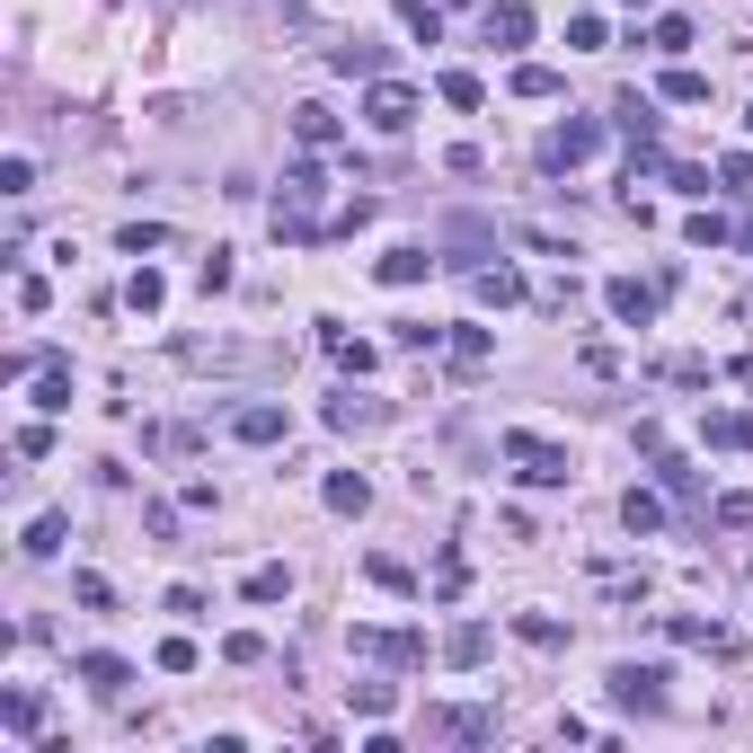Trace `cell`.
Segmentation results:
<instances>
[{"mask_svg":"<svg viewBox=\"0 0 753 753\" xmlns=\"http://www.w3.org/2000/svg\"><path fill=\"white\" fill-rule=\"evenodd\" d=\"M568 81L550 72V62H523V72H514V98H559Z\"/></svg>","mask_w":753,"mask_h":753,"instance_id":"cell-26","label":"cell"},{"mask_svg":"<svg viewBox=\"0 0 753 753\" xmlns=\"http://www.w3.org/2000/svg\"><path fill=\"white\" fill-rule=\"evenodd\" d=\"M293 133H302L311 151H328V143H337V116H328V107H293Z\"/></svg>","mask_w":753,"mask_h":753,"instance_id":"cell-20","label":"cell"},{"mask_svg":"<svg viewBox=\"0 0 753 753\" xmlns=\"http://www.w3.org/2000/svg\"><path fill=\"white\" fill-rule=\"evenodd\" d=\"M568 45H576V53H603V45H611V27L585 10V19H568Z\"/></svg>","mask_w":753,"mask_h":753,"instance_id":"cell-29","label":"cell"},{"mask_svg":"<svg viewBox=\"0 0 753 753\" xmlns=\"http://www.w3.org/2000/svg\"><path fill=\"white\" fill-rule=\"evenodd\" d=\"M709 444H744V452H753V408H727V417H709Z\"/></svg>","mask_w":753,"mask_h":753,"instance_id":"cell-28","label":"cell"},{"mask_svg":"<svg viewBox=\"0 0 753 753\" xmlns=\"http://www.w3.org/2000/svg\"><path fill=\"white\" fill-rule=\"evenodd\" d=\"M160 673H195V639H160Z\"/></svg>","mask_w":753,"mask_h":753,"instance_id":"cell-40","label":"cell"},{"mask_svg":"<svg viewBox=\"0 0 753 753\" xmlns=\"http://www.w3.org/2000/svg\"><path fill=\"white\" fill-rule=\"evenodd\" d=\"M399 19H408V36H417V45H435V36H444V19L426 10V0H408V10H399Z\"/></svg>","mask_w":753,"mask_h":753,"instance_id":"cell-33","label":"cell"},{"mask_svg":"<svg viewBox=\"0 0 753 753\" xmlns=\"http://www.w3.org/2000/svg\"><path fill=\"white\" fill-rule=\"evenodd\" d=\"M621 523H630V532H656V523H665V497L630 488V497H621Z\"/></svg>","mask_w":753,"mask_h":753,"instance_id":"cell-24","label":"cell"},{"mask_svg":"<svg viewBox=\"0 0 753 753\" xmlns=\"http://www.w3.org/2000/svg\"><path fill=\"white\" fill-rule=\"evenodd\" d=\"M665 98H673V107H709V72H692V62H673V72H665Z\"/></svg>","mask_w":753,"mask_h":753,"instance_id":"cell-14","label":"cell"},{"mask_svg":"<svg viewBox=\"0 0 753 753\" xmlns=\"http://www.w3.org/2000/svg\"><path fill=\"white\" fill-rule=\"evenodd\" d=\"M240 594H248V603H284V594H293V568H248Z\"/></svg>","mask_w":753,"mask_h":753,"instance_id":"cell-21","label":"cell"},{"mask_svg":"<svg viewBox=\"0 0 753 753\" xmlns=\"http://www.w3.org/2000/svg\"><path fill=\"white\" fill-rule=\"evenodd\" d=\"M435 594H444V603H461V594H470V559H461V550H444V559H435Z\"/></svg>","mask_w":753,"mask_h":753,"instance_id":"cell-25","label":"cell"},{"mask_svg":"<svg viewBox=\"0 0 753 753\" xmlns=\"http://www.w3.org/2000/svg\"><path fill=\"white\" fill-rule=\"evenodd\" d=\"M718 523H727V532H744V523H753V497H718Z\"/></svg>","mask_w":753,"mask_h":753,"instance_id":"cell-42","label":"cell"},{"mask_svg":"<svg viewBox=\"0 0 753 753\" xmlns=\"http://www.w3.org/2000/svg\"><path fill=\"white\" fill-rule=\"evenodd\" d=\"M744 124H753V116H744Z\"/></svg>","mask_w":753,"mask_h":753,"instance_id":"cell-44","label":"cell"},{"mask_svg":"<svg viewBox=\"0 0 753 753\" xmlns=\"http://www.w3.org/2000/svg\"><path fill=\"white\" fill-rule=\"evenodd\" d=\"M603 302H611V319H621V328H647V319H656V284H639V276H611Z\"/></svg>","mask_w":753,"mask_h":753,"instance_id":"cell-5","label":"cell"},{"mask_svg":"<svg viewBox=\"0 0 753 753\" xmlns=\"http://www.w3.org/2000/svg\"><path fill=\"white\" fill-rule=\"evenodd\" d=\"M630 10H647V0H630Z\"/></svg>","mask_w":753,"mask_h":753,"instance_id":"cell-43","label":"cell"},{"mask_svg":"<svg viewBox=\"0 0 753 753\" xmlns=\"http://www.w3.org/2000/svg\"><path fill=\"white\" fill-rule=\"evenodd\" d=\"M10 452H19V461H45V452H53V435H45V426H19V444H10Z\"/></svg>","mask_w":753,"mask_h":753,"instance_id":"cell-41","label":"cell"},{"mask_svg":"<svg viewBox=\"0 0 753 753\" xmlns=\"http://www.w3.org/2000/svg\"><path fill=\"white\" fill-rule=\"evenodd\" d=\"M426 736H452V744H478V736H497V709H435Z\"/></svg>","mask_w":753,"mask_h":753,"instance_id":"cell-8","label":"cell"},{"mask_svg":"<svg viewBox=\"0 0 753 753\" xmlns=\"http://www.w3.org/2000/svg\"><path fill=\"white\" fill-rule=\"evenodd\" d=\"M0 727H10V736H36V727H45V692H10V701H0Z\"/></svg>","mask_w":753,"mask_h":753,"instance_id":"cell-12","label":"cell"},{"mask_svg":"<svg viewBox=\"0 0 753 753\" xmlns=\"http://www.w3.org/2000/svg\"><path fill=\"white\" fill-rule=\"evenodd\" d=\"M364 124H373V133H408V124H417V89H408V81H373Z\"/></svg>","mask_w":753,"mask_h":753,"instance_id":"cell-2","label":"cell"},{"mask_svg":"<svg viewBox=\"0 0 753 753\" xmlns=\"http://www.w3.org/2000/svg\"><path fill=\"white\" fill-rule=\"evenodd\" d=\"M647 45H656V53H682V45H692V19H656Z\"/></svg>","mask_w":753,"mask_h":753,"instance_id":"cell-32","label":"cell"},{"mask_svg":"<svg viewBox=\"0 0 753 753\" xmlns=\"http://www.w3.org/2000/svg\"><path fill=\"white\" fill-rule=\"evenodd\" d=\"M488 355H497V337H488V328H452V364H461V373H478Z\"/></svg>","mask_w":753,"mask_h":753,"instance_id":"cell-17","label":"cell"},{"mask_svg":"<svg viewBox=\"0 0 753 753\" xmlns=\"http://www.w3.org/2000/svg\"><path fill=\"white\" fill-rule=\"evenodd\" d=\"M727 240H736L727 214H692V248H727Z\"/></svg>","mask_w":753,"mask_h":753,"instance_id":"cell-30","label":"cell"},{"mask_svg":"<svg viewBox=\"0 0 753 753\" xmlns=\"http://www.w3.org/2000/svg\"><path fill=\"white\" fill-rule=\"evenodd\" d=\"M611 701H621V709H656L665 701V665H621V673H611Z\"/></svg>","mask_w":753,"mask_h":753,"instance_id":"cell-6","label":"cell"},{"mask_svg":"<svg viewBox=\"0 0 753 753\" xmlns=\"http://www.w3.org/2000/svg\"><path fill=\"white\" fill-rule=\"evenodd\" d=\"M222 656H231V665H257V656H266V639H257V630H231V639H222Z\"/></svg>","mask_w":753,"mask_h":753,"instance_id":"cell-39","label":"cell"},{"mask_svg":"<svg viewBox=\"0 0 753 753\" xmlns=\"http://www.w3.org/2000/svg\"><path fill=\"white\" fill-rule=\"evenodd\" d=\"M514 639H532V647H559V639H568V630H559V621H550V611H523V621H514Z\"/></svg>","mask_w":753,"mask_h":753,"instance_id":"cell-31","label":"cell"},{"mask_svg":"<svg viewBox=\"0 0 753 753\" xmlns=\"http://www.w3.org/2000/svg\"><path fill=\"white\" fill-rule=\"evenodd\" d=\"M124 302H133V311H143V319H151V311L169 302V284L151 276V266H133V284H124Z\"/></svg>","mask_w":753,"mask_h":753,"instance_id":"cell-27","label":"cell"},{"mask_svg":"<svg viewBox=\"0 0 753 753\" xmlns=\"http://www.w3.org/2000/svg\"><path fill=\"white\" fill-rule=\"evenodd\" d=\"M328 506H337V514H364V506H373L364 470H337V478H328Z\"/></svg>","mask_w":753,"mask_h":753,"instance_id":"cell-18","label":"cell"},{"mask_svg":"<svg viewBox=\"0 0 753 753\" xmlns=\"http://www.w3.org/2000/svg\"><path fill=\"white\" fill-rule=\"evenodd\" d=\"M470 293L488 302V311H506V302H523V276H514V266L497 257V266H478V276H470Z\"/></svg>","mask_w":753,"mask_h":753,"instance_id":"cell-10","label":"cell"},{"mask_svg":"<svg viewBox=\"0 0 753 753\" xmlns=\"http://www.w3.org/2000/svg\"><path fill=\"white\" fill-rule=\"evenodd\" d=\"M444 656H452V665H478V656H488V621H461V630L444 639Z\"/></svg>","mask_w":753,"mask_h":753,"instance_id":"cell-22","label":"cell"},{"mask_svg":"<svg viewBox=\"0 0 753 753\" xmlns=\"http://www.w3.org/2000/svg\"><path fill=\"white\" fill-rule=\"evenodd\" d=\"M390 701H399L390 682H355V709H364V718H390Z\"/></svg>","mask_w":753,"mask_h":753,"instance_id":"cell-35","label":"cell"},{"mask_svg":"<svg viewBox=\"0 0 753 753\" xmlns=\"http://www.w3.org/2000/svg\"><path fill=\"white\" fill-rule=\"evenodd\" d=\"M444 98H452V107H488V89H478L470 72H444Z\"/></svg>","mask_w":753,"mask_h":753,"instance_id":"cell-36","label":"cell"},{"mask_svg":"<svg viewBox=\"0 0 753 753\" xmlns=\"http://www.w3.org/2000/svg\"><path fill=\"white\" fill-rule=\"evenodd\" d=\"M594 151H603V124H594V116H568L550 143H541V160H550V169H576V160H594Z\"/></svg>","mask_w":753,"mask_h":753,"instance_id":"cell-3","label":"cell"},{"mask_svg":"<svg viewBox=\"0 0 753 753\" xmlns=\"http://www.w3.org/2000/svg\"><path fill=\"white\" fill-rule=\"evenodd\" d=\"M81 682H89V692H107V701H116L124 682H133V665H124V656H107V647H89V656H81Z\"/></svg>","mask_w":753,"mask_h":753,"instance_id":"cell-11","label":"cell"},{"mask_svg":"<svg viewBox=\"0 0 753 753\" xmlns=\"http://www.w3.org/2000/svg\"><path fill=\"white\" fill-rule=\"evenodd\" d=\"M611 116H621V133H630V143H647V133H656V98H621V107H611Z\"/></svg>","mask_w":753,"mask_h":753,"instance_id":"cell-23","label":"cell"},{"mask_svg":"<svg viewBox=\"0 0 753 753\" xmlns=\"http://www.w3.org/2000/svg\"><path fill=\"white\" fill-rule=\"evenodd\" d=\"M160 240H169V231H160V222H124V257H151V248H160Z\"/></svg>","mask_w":753,"mask_h":753,"instance_id":"cell-34","label":"cell"},{"mask_svg":"<svg viewBox=\"0 0 753 753\" xmlns=\"http://www.w3.org/2000/svg\"><path fill=\"white\" fill-rule=\"evenodd\" d=\"M523 36H532V10H523V0H506V10H488V45H506V53H514Z\"/></svg>","mask_w":753,"mask_h":753,"instance_id":"cell-13","label":"cell"},{"mask_svg":"<svg viewBox=\"0 0 753 753\" xmlns=\"http://www.w3.org/2000/svg\"><path fill=\"white\" fill-rule=\"evenodd\" d=\"M328 62H337V72H381V53H373V45H337Z\"/></svg>","mask_w":753,"mask_h":753,"instance_id":"cell-38","label":"cell"},{"mask_svg":"<svg viewBox=\"0 0 753 753\" xmlns=\"http://www.w3.org/2000/svg\"><path fill=\"white\" fill-rule=\"evenodd\" d=\"M284 426H293V417H284V408H266V399L231 417V435H240V444H284Z\"/></svg>","mask_w":753,"mask_h":753,"instance_id":"cell-9","label":"cell"},{"mask_svg":"<svg viewBox=\"0 0 753 753\" xmlns=\"http://www.w3.org/2000/svg\"><path fill=\"white\" fill-rule=\"evenodd\" d=\"M319 347H328V364H347V373H373V347H364V337H347V328H328Z\"/></svg>","mask_w":753,"mask_h":753,"instance_id":"cell-16","label":"cell"},{"mask_svg":"<svg viewBox=\"0 0 753 753\" xmlns=\"http://www.w3.org/2000/svg\"><path fill=\"white\" fill-rule=\"evenodd\" d=\"M347 647H355V656H381V665H417V656H426L417 630H347Z\"/></svg>","mask_w":753,"mask_h":753,"instance_id":"cell-4","label":"cell"},{"mask_svg":"<svg viewBox=\"0 0 753 753\" xmlns=\"http://www.w3.org/2000/svg\"><path fill=\"white\" fill-rule=\"evenodd\" d=\"M36 408H45V417H62V408H72V373H62V364L36 373Z\"/></svg>","mask_w":753,"mask_h":753,"instance_id":"cell-19","label":"cell"},{"mask_svg":"<svg viewBox=\"0 0 753 753\" xmlns=\"http://www.w3.org/2000/svg\"><path fill=\"white\" fill-rule=\"evenodd\" d=\"M62 541H72V523H62V514H36V523H27V541H19V550H27V559H53Z\"/></svg>","mask_w":753,"mask_h":753,"instance_id":"cell-15","label":"cell"},{"mask_svg":"<svg viewBox=\"0 0 753 753\" xmlns=\"http://www.w3.org/2000/svg\"><path fill=\"white\" fill-rule=\"evenodd\" d=\"M506 461H514V478H532V488H568V478H576V452L550 444V435H532V426L506 435Z\"/></svg>","mask_w":753,"mask_h":753,"instance_id":"cell-1","label":"cell"},{"mask_svg":"<svg viewBox=\"0 0 753 753\" xmlns=\"http://www.w3.org/2000/svg\"><path fill=\"white\" fill-rule=\"evenodd\" d=\"M426 276H435V257H426L417 240H399V248H381V284H399V293H408V284H426Z\"/></svg>","mask_w":753,"mask_h":753,"instance_id":"cell-7","label":"cell"},{"mask_svg":"<svg viewBox=\"0 0 753 753\" xmlns=\"http://www.w3.org/2000/svg\"><path fill=\"white\" fill-rule=\"evenodd\" d=\"M364 417H373V408H364L355 390H337V399H328V426H364Z\"/></svg>","mask_w":753,"mask_h":753,"instance_id":"cell-37","label":"cell"}]
</instances>
